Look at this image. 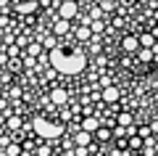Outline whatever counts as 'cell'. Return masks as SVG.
<instances>
[{
  "label": "cell",
  "instance_id": "obj_1",
  "mask_svg": "<svg viewBox=\"0 0 158 156\" xmlns=\"http://www.w3.org/2000/svg\"><path fill=\"white\" fill-rule=\"evenodd\" d=\"M50 64L63 74H77V72L85 69L87 58H85V53H77V50L74 53H66V50L56 48V50H50Z\"/></svg>",
  "mask_w": 158,
  "mask_h": 156
},
{
  "label": "cell",
  "instance_id": "obj_2",
  "mask_svg": "<svg viewBox=\"0 0 158 156\" xmlns=\"http://www.w3.org/2000/svg\"><path fill=\"white\" fill-rule=\"evenodd\" d=\"M32 127H34V132L42 135V138H58V135H61V124H53V122H48V119H42V117L34 119Z\"/></svg>",
  "mask_w": 158,
  "mask_h": 156
},
{
  "label": "cell",
  "instance_id": "obj_3",
  "mask_svg": "<svg viewBox=\"0 0 158 156\" xmlns=\"http://www.w3.org/2000/svg\"><path fill=\"white\" fill-rule=\"evenodd\" d=\"M77 16V3H71V0H66V3H61V19H74Z\"/></svg>",
  "mask_w": 158,
  "mask_h": 156
},
{
  "label": "cell",
  "instance_id": "obj_4",
  "mask_svg": "<svg viewBox=\"0 0 158 156\" xmlns=\"http://www.w3.org/2000/svg\"><path fill=\"white\" fill-rule=\"evenodd\" d=\"M90 140H92V132H87V130H79V132H77V145H79V148L90 145Z\"/></svg>",
  "mask_w": 158,
  "mask_h": 156
},
{
  "label": "cell",
  "instance_id": "obj_5",
  "mask_svg": "<svg viewBox=\"0 0 158 156\" xmlns=\"http://www.w3.org/2000/svg\"><path fill=\"white\" fill-rule=\"evenodd\" d=\"M82 130H87V132H98V130H100V124H98L95 117H87L85 122H82Z\"/></svg>",
  "mask_w": 158,
  "mask_h": 156
},
{
  "label": "cell",
  "instance_id": "obj_6",
  "mask_svg": "<svg viewBox=\"0 0 158 156\" xmlns=\"http://www.w3.org/2000/svg\"><path fill=\"white\" fill-rule=\"evenodd\" d=\"M124 50H129V53L140 50V37H124Z\"/></svg>",
  "mask_w": 158,
  "mask_h": 156
},
{
  "label": "cell",
  "instance_id": "obj_7",
  "mask_svg": "<svg viewBox=\"0 0 158 156\" xmlns=\"http://www.w3.org/2000/svg\"><path fill=\"white\" fill-rule=\"evenodd\" d=\"M103 100H106V103L118 100V87H106V90H103Z\"/></svg>",
  "mask_w": 158,
  "mask_h": 156
},
{
  "label": "cell",
  "instance_id": "obj_8",
  "mask_svg": "<svg viewBox=\"0 0 158 156\" xmlns=\"http://www.w3.org/2000/svg\"><path fill=\"white\" fill-rule=\"evenodd\" d=\"M50 98H53V103H66L69 95H66V90H63V87H56V90L50 93Z\"/></svg>",
  "mask_w": 158,
  "mask_h": 156
},
{
  "label": "cell",
  "instance_id": "obj_9",
  "mask_svg": "<svg viewBox=\"0 0 158 156\" xmlns=\"http://www.w3.org/2000/svg\"><path fill=\"white\" fill-rule=\"evenodd\" d=\"M69 29H71V27H69V21H66V19H58V21H56V27H53V32H56V37H58V34H66Z\"/></svg>",
  "mask_w": 158,
  "mask_h": 156
},
{
  "label": "cell",
  "instance_id": "obj_10",
  "mask_svg": "<svg viewBox=\"0 0 158 156\" xmlns=\"http://www.w3.org/2000/svg\"><path fill=\"white\" fill-rule=\"evenodd\" d=\"M19 11H21V13H32L34 11V8H37V3H32V0H24V3H19Z\"/></svg>",
  "mask_w": 158,
  "mask_h": 156
},
{
  "label": "cell",
  "instance_id": "obj_11",
  "mask_svg": "<svg viewBox=\"0 0 158 156\" xmlns=\"http://www.w3.org/2000/svg\"><path fill=\"white\" fill-rule=\"evenodd\" d=\"M118 127H132V114H118Z\"/></svg>",
  "mask_w": 158,
  "mask_h": 156
},
{
  "label": "cell",
  "instance_id": "obj_12",
  "mask_svg": "<svg viewBox=\"0 0 158 156\" xmlns=\"http://www.w3.org/2000/svg\"><path fill=\"white\" fill-rule=\"evenodd\" d=\"M95 138H98V140H111V138H113V130H103V127H100V130L95 132Z\"/></svg>",
  "mask_w": 158,
  "mask_h": 156
},
{
  "label": "cell",
  "instance_id": "obj_13",
  "mask_svg": "<svg viewBox=\"0 0 158 156\" xmlns=\"http://www.w3.org/2000/svg\"><path fill=\"white\" fill-rule=\"evenodd\" d=\"M153 42H156L153 34H142V37H140V48H153Z\"/></svg>",
  "mask_w": 158,
  "mask_h": 156
},
{
  "label": "cell",
  "instance_id": "obj_14",
  "mask_svg": "<svg viewBox=\"0 0 158 156\" xmlns=\"http://www.w3.org/2000/svg\"><path fill=\"white\" fill-rule=\"evenodd\" d=\"M137 53H140V61H150V58H153V50L150 48H140V50H137Z\"/></svg>",
  "mask_w": 158,
  "mask_h": 156
},
{
  "label": "cell",
  "instance_id": "obj_15",
  "mask_svg": "<svg viewBox=\"0 0 158 156\" xmlns=\"http://www.w3.org/2000/svg\"><path fill=\"white\" fill-rule=\"evenodd\" d=\"M140 145H142V138H140V135H132V138H129V151H137Z\"/></svg>",
  "mask_w": 158,
  "mask_h": 156
},
{
  "label": "cell",
  "instance_id": "obj_16",
  "mask_svg": "<svg viewBox=\"0 0 158 156\" xmlns=\"http://www.w3.org/2000/svg\"><path fill=\"white\" fill-rule=\"evenodd\" d=\"M90 37V27H79L77 29V40H87Z\"/></svg>",
  "mask_w": 158,
  "mask_h": 156
},
{
  "label": "cell",
  "instance_id": "obj_17",
  "mask_svg": "<svg viewBox=\"0 0 158 156\" xmlns=\"http://www.w3.org/2000/svg\"><path fill=\"white\" fill-rule=\"evenodd\" d=\"M56 45H58L56 37H48V40H45V48H48V50H56Z\"/></svg>",
  "mask_w": 158,
  "mask_h": 156
},
{
  "label": "cell",
  "instance_id": "obj_18",
  "mask_svg": "<svg viewBox=\"0 0 158 156\" xmlns=\"http://www.w3.org/2000/svg\"><path fill=\"white\" fill-rule=\"evenodd\" d=\"M8 156H19V145H11L8 148Z\"/></svg>",
  "mask_w": 158,
  "mask_h": 156
}]
</instances>
